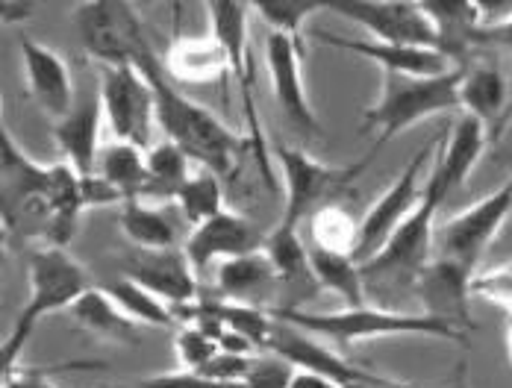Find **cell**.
Masks as SVG:
<instances>
[{
    "label": "cell",
    "instance_id": "cell-40",
    "mask_svg": "<svg viewBox=\"0 0 512 388\" xmlns=\"http://www.w3.org/2000/svg\"><path fill=\"white\" fill-rule=\"evenodd\" d=\"M3 388H59L56 383H51L48 377L42 374H24V371H15L12 377L3 380Z\"/></svg>",
    "mask_w": 512,
    "mask_h": 388
},
{
    "label": "cell",
    "instance_id": "cell-32",
    "mask_svg": "<svg viewBox=\"0 0 512 388\" xmlns=\"http://www.w3.org/2000/svg\"><path fill=\"white\" fill-rule=\"evenodd\" d=\"M309 233H312V247L333 250V253H351L354 256L359 224L342 206L330 203V206L318 209L309 218Z\"/></svg>",
    "mask_w": 512,
    "mask_h": 388
},
{
    "label": "cell",
    "instance_id": "cell-5",
    "mask_svg": "<svg viewBox=\"0 0 512 388\" xmlns=\"http://www.w3.org/2000/svg\"><path fill=\"white\" fill-rule=\"evenodd\" d=\"M254 12L251 3H206L209 15V33L224 45L230 59V74L236 77L239 100H242V115H245V142L254 156L256 168L262 180L274 189V168H271V142L265 139L259 109L254 95V56H251V21L248 15Z\"/></svg>",
    "mask_w": 512,
    "mask_h": 388
},
{
    "label": "cell",
    "instance_id": "cell-11",
    "mask_svg": "<svg viewBox=\"0 0 512 388\" xmlns=\"http://www.w3.org/2000/svg\"><path fill=\"white\" fill-rule=\"evenodd\" d=\"M330 12L351 18L354 24L365 27L371 39L386 42V45H404V48H430L445 53V42L439 36L436 21L424 9V3H383V0H368V3H327ZM457 62V59H454Z\"/></svg>",
    "mask_w": 512,
    "mask_h": 388
},
{
    "label": "cell",
    "instance_id": "cell-37",
    "mask_svg": "<svg viewBox=\"0 0 512 388\" xmlns=\"http://www.w3.org/2000/svg\"><path fill=\"white\" fill-rule=\"evenodd\" d=\"M471 45H489V48L512 53V12L501 15V18H489L483 24H477L468 36Z\"/></svg>",
    "mask_w": 512,
    "mask_h": 388
},
{
    "label": "cell",
    "instance_id": "cell-12",
    "mask_svg": "<svg viewBox=\"0 0 512 388\" xmlns=\"http://www.w3.org/2000/svg\"><path fill=\"white\" fill-rule=\"evenodd\" d=\"M277 321V318H274ZM271 353L289 359L298 371H307V374H318L330 383L342 388L354 386H377V383H392L389 377H380V374H371V371H362L357 368L345 353L339 350H330L324 339L318 336H309L298 327H289L283 321H277L274 327V336L268 344Z\"/></svg>",
    "mask_w": 512,
    "mask_h": 388
},
{
    "label": "cell",
    "instance_id": "cell-21",
    "mask_svg": "<svg viewBox=\"0 0 512 388\" xmlns=\"http://www.w3.org/2000/svg\"><path fill=\"white\" fill-rule=\"evenodd\" d=\"M162 68L177 86H212L227 80L230 59L224 45L212 33L177 36L162 56Z\"/></svg>",
    "mask_w": 512,
    "mask_h": 388
},
{
    "label": "cell",
    "instance_id": "cell-43",
    "mask_svg": "<svg viewBox=\"0 0 512 388\" xmlns=\"http://www.w3.org/2000/svg\"><path fill=\"white\" fill-rule=\"evenodd\" d=\"M510 121H512V97H510V103H507V109H504V115L498 118V124L489 130V142H498V139H501V133L507 130V124H510Z\"/></svg>",
    "mask_w": 512,
    "mask_h": 388
},
{
    "label": "cell",
    "instance_id": "cell-35",
    "mask_svg": "<svg viewBox=\"0 0 512 388\" xmlns=\"http://www.w3.org/2000/svg\"><path fill=\"white\" fill-rule=\"evenodd\" d=\"M295 374H298V368L289 359H283L277 353H268V356L254 359V368H251V374L242 383V388H289Z\"/></svg>",
    "mask_w": 512,
    "mask_h": 388
},
{
    "label": "cell",
    "instance_id": "cell-22",
    "mask_svg": "<svg viewBox=\"0 0 512 388\" xmlns=\"http://www.w3.org/2000/svg\"><path fill=\"white\" fill-rule=\"evenodd\" d=\"M215 289L221 300L242 303V306H259L274 309V297L280 291V277L268 259V253H251L239 259H227L215 268Z\"/></svg>",
    "mask_w": 512,
    "mask_h": 388
},
{
    "label": "cell",
    "instance_id": "cell-38",
    "mask_svg": "<svg viewBox=\"0 0 512 388\" xmlns=\"http://www.w3.org/2000/svg\"><path fill=\"white\" fill-rule=\"evenodd\" d=\"M136 388H242V386H227V383H215L198 371H171V374H154L148 380H142Z\"/></svg>",
    "mask_w": 512,
    "mask_h": 388
},
{
    "label": "cell",
    "instance_id": "cell-24",
    "mask_svg": "<svg viewBox=\"0 0 512 388\" xmlns=\"http://www.w3.org/2000/svg\"><path fill=\"white\" fill-rule=\"evenodd\" d=\"M98 177H103L115 192L127 200H151V171L148 150H139L124 142H112L101 150Z\"/></svg>",
    "mask_w": 512,
    "mask_h": 388
},
{
    "label": "cell",
    "instance_id": "cell-27",
    "mask_svg": "<svg viewBox=\"0 0 512 388\" xmlns=\"http://www.w3.org/2000/svg\"><path fill=\"white\" fill-rule=\"evenodd\" d=\"M507 103V83L498 68H465L460 86V109L465 115L483 121L492 130Z\"/></svg>",
    "mask_w": 512,
    "mask_h": 388
},
{
    "label": "cell",
    "instance_id": "cell-14",
    "mask_svg": "<svg viewBox=\"0 0 512 388\" xmlns=\"http://www.w3.org/2000/svg\"><path fill=\"white\" fill-rule=\"evenodd\" d=\"M121 277L136 280L139 286L154 291L171 309L195 306L201 300L198 271L189 262L186 250H133L121 259Z\"/></svg>",
    "mask_w": 512,
    "mask_h": 388
},
{
    "label": "cell",
    "instance_id": "cell-15",
    "mask_svg": "<svg viewBox=\"0 0 512 388\" xmlns=\"http://www.w3.org/2000/svg\"><path fill=\"white\" fill-rule=\"evenodd\" d=\"M265 236L259 233L254 221H248L245 215L224 209L221 215L204 221L201 227H195L189 233V239L183 244L189 262L195 265V271H204L212 262H227V259H239V256H251L265 250Z\"/></svg>",
    "mask_w": 512,
    "mask_h": 388
},
{
    "label": "cell",
    "instance_id": "cell-10",
    "mask_svg": "<svg viewBox=\"0 0 512 388\" xmlns=\"http://www.w3.org/2000/svg\"><path fill=\"white\" fill-rule=\"evenodd\" d=\"M512 215V177L498 189L477 203L465 206L462 212L451 215L436 230V250L442 259H451L462 268L474 271L477 259L486 253V247L498 239L501 227Z\"/></svg>",
    "mask_w": 512,
    "mask_h": 388
},
{
    "label": "cell",
    "instance_id": "cell-8",
    "mask_svg": "<svg viewBox=\"0 0 512 388\" xmlns=\"http://www.w3.org/2000/svg\"><path fill=\"white\" fill-rule=\"evenodd\" d=\"M439 147V139H430L424 147L415 150L407 168L401 171V177L380 194L368 212L362 215L359 221V233H357V247H354V259L365 268L386 244L392 242V236L404 227V221L410 218L421 200V192H424V183H421V174L427 168V162L433 159Z\"/></svg>",
    "mask_w": 512,
    "mask_h": 388
},
{
    "label": "cell",
    "instance_id": "cell-18",
    "mask_svg": "<svg viewBox=\"0 0 512 388\" xmlns=\"http://www.w3.org/2000/svg\"><path fill=\"white\" fill-rule=\"evenodd\" d=\"M471 280H474V271L462 268V265L451 262V259L436 256L418 274V280L412 283V289H415V294L424 303V315L439 318V321H448V324H454L460 330V327L471 324V318H468Z\"/></svg>",
    "mask_w": 512,
    "mask_h": 388
},
{
    "label": "cell",
    "instance_id": "cell-36",
    "mask_svg": "<svg viewBox=\"0 0 512 388\" xmlns=\"http://www.w3.org/2000/svg\"><path fill=\"white\" fill-rule=\"evenodd\" d=\"M251 368H254V359H251V356L218 350V353H215V359H212V362L206 365L204 371H198V374H204V377L215 380V383H227V386H242V383L248 380Z\"/></svg>",
    "mask_w": 512,
    "mask_h": 388
},
{
    "label": "cell",
    "instance_id": "cell-46",
    "mask_svg": "<svg viewBox=\"0 0 512 388\" xmlns=\"http://www.w3.org/2000/svg\"><path fill=\"white\" fill-rule=\"evenodd\" d=\"M507 274H510V277H512V265H507Z\"/></svg>",
    "mask_w": 512,
    "mask_h": 388
},
{
    "label": "cell",
    "instance_id": "cell-13",
    "mask_svg": "<svg viewBox=\"0 0 512 388\" xmlns=\"http://www.w3.org/2000/svg\"><path fill=\"white\" fill-rule=\"evenodd\" d=\"M265 65L271 77V92L277 97L280 112L304 136H318L321 124L312 109L307 83H304V45L283 33L265 36Z\"/></svg>",
    "mask_w": 512,
    "mask_h": 388
},
{
    "label": "cell",
    "instance_id": "cell-1",
    "mask_svg": "<svg viewBox=\"0 0 512 388\" xmlns=\"http://www.w3.org/2000/svg\"><path fill=\"white\" fill-rule=\"evenodd\" d=\"M136 68L145 74V80L154 89L156 121L165 139L174 142L201 168L230 180L239 168V156L248 150L245 136H236L204 103L180 92V86L165 74L162 56H156L154 48L142 53Z\"/></svg>",
    "mask_w": 512,
    "mask_h": 388
},
{
    "label": "cell",
    "instance_id": "cell-3",
    "mask_svg": "<svg viewBox=\"0 0 512 388\" xmlns=\"http://www.w3.org/2000/svg\"><path fill=\"white\" fill-rule=\"evenodd\" d=\"M271 315L289 327H298L309 336H318L324 341H336V344H359V341H377V339H445L462 341V333L439 318H430L424 312H392V309H380V306H345L336 312H309V309H271Z\"/></svg>",
    "mask_w": 512,
    "mask_h": 388
},
{
    "label": "cell",
    "instance_id": "cell-16",
    "mask_svg": "<svg viewBox=\"0 0 512 388\" xmlns=\"http://www.w3.org/2000/svg\"><path fill=\"white\" fill-rule=\"evenodd\" d=\"M21 62L24 77L33 103L51 118L53 124L62 121L74 106V77L68 62L42 42H33L30 36H21Z\"/></svg>",
    "mask_w": 512,
    "mask_h": 388
},
{
    "label": "cell",
    "instance_id": "cell-26",
    "mask_svg": "<svg viewBox=\"0 0 512 388\" xmlns=\"http://www.w3.org/2000/svg\"><path fill=\"white\" fill-rule=\"evenodd\" d=\"M309 265L318 289H327L336 294L345 306H365V274L362 265L351 253H333L321 247H309Z\"/></svg>",
    "mask_w": 512,
    "mask_h": 388
},
{
    "label": "cell",
    "instance_id": "cell-41",
    "mask_svg": "<svg viewBox=\"0 0 512 388\" xmlns=\"http://www.w3.org/2000/svg\"><path fill=\"white\" fill-rule=\"evenodd\" d=\"M289 388H342L336 386V383H330V380H324V377H318V374H307V371H298L295 374V380H292V386Z\"/></svg>",
    "mask_w": 512,
    "mask_h": 388
},
{
    "label": "cell",
    "instance_id": "cell-9",
    "mask_svg": "<svg viewBox=\"0 0 512 388\" xmlns=\"http://www.w3.org/2000/svg\"><path fill=\"white\" fill-rule=\"evenodd\" d=\"M103 103V118L115 136V142L151 150L156 121V97L145 74L133 65L124 68H101L98 83Z\"/></svg>",
    "mask_w": 512,
    "mask_h": 388
},
{
    "label": "cell",
    "instance_id": "cell-2",
    "mask_svg": "<svg viewBox=\"0 0 512 388\" xmlns=\"http://www.w3.org/2000/svg\"><path fill=\"white\" fill-rule=\"evenodd\" d=\"M27 280H30L27 303L12 321V330L6 333L3 350H0L3 380L18 371V359L24 347L30 344L36 327L48 315L68 312L86 291L95 289L92 277L68 253V247H36L27 259Z\"/></svg>",
    "mask_w": 512,
    "mask_h": 388
},
{
    "label": "cell",
    "instance_id": "cell-6",
    "mask_svg": "<svg viewBox=\"0 0 512 388\" xmlns=\"http://www.w3.org/2000/svg\"><path fill=\"white\" fill-rule=\"evenodd\" d=\"M271 156H277L280 174H283V218L280 224L301 227L304 218H312L318 209L330 206L336 194H342L359 174L371 165L374 153L362 156L348 165H327L309 156L301 147L286 145V142H271Z\"/></svg>",
    "mask_w": 512,
    "mask_h": 388
},
{
    "label": "cell",
    "instance_id": "cell-29",
    "mask_svg": "<svg viewBox=\"0 0 512 388\" xmlns=\"http://www.w3.org/2000/svg\"><path fill=\"white\" fill-rule=\"evenodd\" d=\"M103 291H106V294L118 303V309H121L130 321H136L139 327H159V330H165V327H174V324L180 321L177 312H174L165 300H159L154 291L139 286V283L130 280V277H118V280L106 283Z\"/></svg>",
    "mask_w": 512,
    "mask_h": 388
},
{
    "label": "cell",
    "instance_id": "cell-19",
    "mask_svg": "<svg viewBox=\"0 0 512 388\" xmlns=\"http://www.w3.org/2000/svg\"><path fill=\"white\" fill-rule=\"evenodd\" d=\"M321 42L339 50H351L362 59H371L380 65L383 74H401V77H442L460 68L448 53L430 48H404V45H386L377 39H345L336 33H318Z\"/></svg>",
    "mask_w": 512,
    "mask_h": 388
},
{
    "label": "cell",
    "instance_id": "cell-44",
    "mask_svg": "<svg viewBox=\"0 0 512 388\" xmlns=\"http://www.w3.org/2000/svg\"><path fill=\"white\" fill-rule=\"evenodd\" d=\"M354 388H407V386H398V383L392 380V383H377V386H354Z\"/></svg>",
    "mask_w": 512,
    "mask_h": 388
},
{
    "label": "cell",
    "instance_id": "cell-30",
    "mask_svg": "<svg viewBox=\"0 0 512 388\" xmlns=\"http://www.w3.org/2000/svg\"><path fill=\"white\" fill-rule=\"evenodd\" d=\"M171 203L183 212V218H186L192 227H201L204 221H209V218H215V215L224 212L221 177L212 174V171H206V168L195 171V174L180 186V192L174 194Z\"/></svg>",
    "mask_w": 512,
    "mask_h": 388
},
{
    "label": "cell",
    "instance_id": "cell-45",
    "mask_svg": "<svg viewBox=\"0 0 512 388\" xmlns=\"http://www.w3.org/2000/svg\"><path fill=\"white\" fill-rule=\"evenodd\" d=\"M507 347H510V356H512V333L507 336Z\"/></svg>",
    "mask_w": 512,
    "mask_h": 388
},
{
    "label": "cell",
    "instance_id": "cell-39",
    "mask_svg": "<svg viewBox=\"0 0 512 388\" xmlns=\"http://www.w3.org/2000/svg\"><path fill=\"white\" fill-rule=\"evenodd\" d=\"M80 197H83V209H98V206H109V203H121L124 206V197L98 174L80 177Z\"/></svg>",
    "mask_w": 512,
    "mask_h": 388
},
{
    "label": "cell",
    "instance_id": "cell-31",
    "mask_svg": "<svg viewBox=\"0 0 512 388\" xmlns=\"http://www.w3.org/2000/svg\"><path fill=\"white\" fill-rule=\"evenodd\" d=\"M148 171H151V200H174L180 186L195 174L192 159L168 139L148 150Z\"/></svg>",
    "mask_w": 512,
    "mask_h": 388
},
{
    "label": "cell",
    "instance_id": "cell-4",
    "mask_svg": "<svg viewBox=\"0 0 512 388\" xmlns=\"http://www.w3.org/2000/svg\"><path fill=\"white\" fill-rule=\"evenodd\" d=\"M465 68H454L442 77H401V74H383L380 97L365 109V127L377 133V142L371 153H377L410 127L448 115L460 109V86Z\"/></svg>",
    "mask_w": 512,
    "mask_h": 388
},
{
    "label": "cell",
    "instance_id": "cell-33",
    "mask_svg": "<svg viewBox=\"0 0 512 388\" xmlns=\"http://www.w3.org/2000/svg\"><path fill=\"white\" fill-rule=\"evenodd\" d=\"M254 12L271 27V33H283L304 45V27L312 15L327 12V3L315 0H271V3H254Z\"/></svg>",
    "mask_w": 512,
    "mask_h": 388
},
{
    "label": "cell",
    "instance_id": "cell-28",
    "mask_svg": "<svg viewBox=\"0 0 512 388\" xmlns=\"http://www.w3.org/2000/svg\"><path fill=\"white\" fill-rule=\"evenodd\" d=\"M121 233L136 250H171L177 247V230L162 209L148 200H127L118 212Z\"/></svg>",
    "mask_w": 512,
    "mask_h": 388
},
{
    "label": "cell",
    "instance_id": "cell-42",
    "mask_svg": "<svg viewBox=\"0 0 512 388\" xmlns=\"http://www.w3.org/2000/svg\"><path fill=\"white\" fill-rule=\"evenodd\" d=\"M33 12V6L30 3H3L0 6V18H3V24H12V18L15 21H21L24 15H30Z\"/></svg>",
    "mask_w": 512,
    "mask_h": 388
},
{
    "label": "cell",
    "instance_id": "cell-25",
    "mask_svg": "<svg viewBox=\"0 0 512 388\" xmlns=\"http://www.w3.org/2000/svg\"><path fill=\"white\" fill-rule=\"evenodd\" d=\"M68 315L92 336L106 341H115V344H136L139 341V324L130 321L118 303L103 291V286H95L92 291H86L71 309Z\"/></svg>",
    "mask_w": 512,
    "mask_h": 388
},
{
    "label": "cell",
    "instance_id": "cell-17",
    "mask_svg": "<svg viewBox=\"0 0 512 388\" xmlns=\"http://www.w3.org/2000/svg\"><path fill=\"white\" fill-rule=\"evenodd\" d=\"M101 121L103 103L101 92H89L74 100L71 112L53 124V142L65 162L80 174L92 177L98 174V159H101Z\"/></svg>",
    "mask_w": 512,
    "mask_h": 388
},
{
    "label": "cell",
    "instance_id": "cell-34",
    "mask_svg": "<svg viewBox=\"0 0 512 388\" xmlns=\"http://www.w3.org/2000/svg\"><path fill=\"white\" fill-rule=\"evenodd\" d=\"M174 347H177V359H180V368L183 371H204L206 365L215 359V353L221 350L218 341L209 339L204 330L195 327V324H186L177 333Z\"/></svg>",
    "mask_w": 512,
    "mask_h": 388
},
{
    "label": "cell",
    "instance_id": "cell-23",
    "mask_svg": "<svg viewBox=\"0 0 512 388\" xmlns=\"http://www.w3.org/2000/svg\"><path fill=\"white\" fill-rule=\"evenodd\" d=\"M265 253L280 277V291H289L292 300L283 309H301V300H307L312 289H318L309 265V247L301 239L298 227L277 224L265 242ZM277 309V306H274Z\"/></svg>",
    "mask_w": 512,
    "mask_h": 388
},
{
    "label": "cell",
    "instance_id": "cell-7",
    "mask_svg": "<svg viewBox=\"0 0 512 388\" xmlns=\"http://www.w3.org/2000/svg\"><path fill=\"white\" fill-rule=\"evenodd\" d=\"M74 30L83 50L101 68H124L142 59L151 48L139 9L121 0H89L74 6Z\"/></svg>",
    "mask_w": 512,
    "mask_h": 388
},
{
    "label": "cell",
    "instance_id": "cell-20",
    "mask_svg": "<svg viewBox=\"0 0 512 388\" xmlns=\"http://www.w3.org/2000/svg\"><path fill=\"white\" fill-rule=\"evenodd\" d=\"M486 145H489V127L471 115H460L448 133L442 156L433 162V171L424 183L442 200H448L451 192L460 189L462 183L471 177V171L477 168Z\"/></svg>",
    "mask_w": 512,
    "mask_h": 388
}]
</instances>
